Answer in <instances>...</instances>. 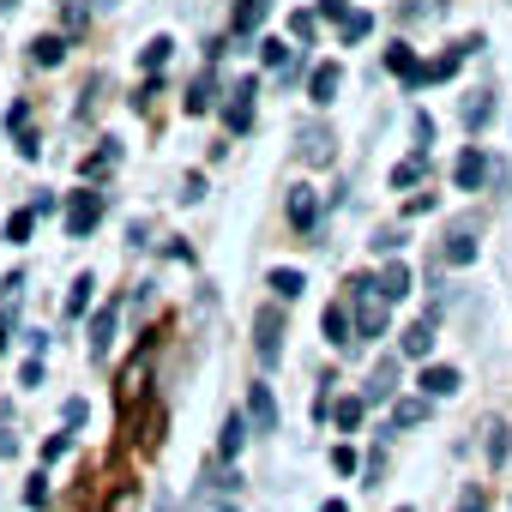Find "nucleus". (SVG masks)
<instances>
[{
	"label": "nucleus",
	"instance_id": "f257e3e1",
	"mask_svg": "<svg viewBox=\"0 0 512 512\" xmlns=\"http://www.w3.org/2000/svg\"><path fill=\"white\" fill-rule=\"evenodd\" d=\"M344 308H350V326H356V344H374V338H386V320H392V302L380 296V278H350V296H344Z\"/></svg>",
	"mask_w": 512,
	"mask_h": 512
},
{
	"label": "nucleus",
	"instance_id": "f03ea898",
	"mask_svg": "<svg viewBox=\"0 0 512 512\" xmlns=\"http://www.w3.org/2000/svg\"><path fill=\"white\" fill-rule=\"evenodd\" d=\"M115 404H121L127 416L151 404V344H139V350L121 362V374H115Z\"/></svg>",
	"mask_w": 512,
	"mask_h": 512
},
{
	"label": "nucleus",
	"instance_id": "7ed1b4c3",
	"mask_svg": "<svg viewBox=\"0 0 512 512\" xmlns=\"http://www.w3.org/2000/svg\"><path fill=\"white\" fill-rule=\"evenodd\" d=\"M253 356H260L266 374L278 368V356H284V302H266L253 314Z\"/></svg>",
	"mask_w": 512,
	"mask_h": 512
},
{
	"label": "nucleus",
	"instance_id": "20e7f679",
	"mask_svg": "<svg viewBox=\"0 0 512 512\" xmlns=\"http://www.w3.org/2000/svg\"><path fill=\"white\" fill-rule=\"evenodd\" d=\"M103 205H109V199H103V187H79V193L67 199V217H61V229H67L73 241H85V235L103 223Z\"/></svg>",
	"mask_w": 512,
	"mask_h": 512
},
{
	"label": "nucleus",
	"instance_id": "39448f33",
	"mask_svg": "<svg viewBox=\"0 0 512 512\" xmlns=\"http://www.w3.org/2000/svg\"><path fill=\"white\" fill-rule=\"evenodd\" d=\"M398 380H404V356H380V368L368 374L362 398L368 404H398Z\"/></svg>",
	"mask_w": 512,
	"mask_h": 512
},
{
	"label": "nucleus",
	"instance_id": "423d86ee",
	"mask_svg": "<svg viewBox=\"0 0 512 512\" xmlns=\"http://www.w3.org/2000/svg\"><path fill=\"white\" fill-rule=\"evenodd\" d=\"M247 428H253V434H278V398H272L266 380L247 386Z\"/></svg>",
	"mask_w": 512,
	"mask_h": 512
},
{
	"label": "nucleus",
	"instance_id": "0eeeda50",
	"mask_svg": "<svg viewBox=\"0 0 512 512\" xmlns=\"http://www.w3.org/2000/svg\"><path fill=\"white\" fill-rule=\"evenodd\" d=\"M320 211H326V205H320V187H308V181L290 187V229H296V235H314V229H320Z\"/></svg>",
	"mask_w": 512,
	"mask_h": 512
},
{
	"label": "nucleus",
	"instance_id": "6e6552de",
	"mask_svg": "<svg viewBox=\"0 0 512 512\" xmlns=\"http://www.w3.org/2000/svg\"><path fill=\"white\" fill-rule=\"evenodd\" d=\"M253 97H260V85H253V79H241V85L229 91V103H223V127H229V133H247V127H253Z\"/></svg>",
	"mask_w": 512,
	"mask_h": 512
},
{
	"label": "nucleus",
	"instance_id": "1a4fd4ad",
	"mask_svg": "<svg viewBox=\"0 0 512 512\" xmlns=\"http://www.w3.org/2000/svg\"><path fill=\"white\" fill-rule=\"evenodd\" d=\"M296 151H302L308 169H326V163L338 157V139H332L326 127H302V133H296Z\"/></svg>",
	"mask_w": 512,
	"mask_h": 512
},
{
	"label": "nucleus",
	"instance_id": "9d476101",
	"mask_svg": "<svg viewBox=\"0 0 512 512\" xmlns=\"http://www.w3.org/2000/svg\"><path fill=\"white\" fill-rule=\"evenodd\" d=\"M488 175H494V163H488V157H482L476 145H464V151H458V163H452V181H458L464 193H476V187H482Z\"/></svg>",
	"mask_w": 512,
	"mask_h": 512
},
{
	"label": "nucleus",
	"instance_id": "9b49d317",
	"mask_svg": "<svg viewBox=\"0 0 512 512\" xmlns=\"http://www.w3.org/2000/svg\"><path fill=\"white\" fill-rule=\"evenodd\" d=\"M386 67H392L398 79H410V85H428V61H422V55H416V49H410L404 37H398V43L386 49Z\"/></svg>",
	"mask_w": 512,
	"mask_h": 512
},
{
	"label": "nucleus",
	"instance_id": "f8f14e48",
	"mask_svg": "<svg viewBox=\"0 0 512 512\" xmlns=\"http://www.w3.org/2000/svg\"><path fill=\"white\" fill-rule=\"evenodd\" d=\"M115 326H121V296H115V302H103V308L91 314V356H97V362L109 356V338H115Z\"/></svg>",
	"mask_w": 512,
	"mask_h": 512
},
{
	"label": "nucleus",
	"instance_id": "ddd939ff",
	"mask_svg": "<svg viewBox=\"0 0 512 512\" xmlns=\"http://www.w3.org/2000/svg\"><path fill=\"white\" fill-rule=\"evenodd\" d=\"M416 386H422V398H452V392L464 386V374H458V368H446V362H428V368L416 374Z\"/></svg>",
	"mask_w": 512,
	"mask_h": 512
},
{
	"label": "nucleus",
	"instance_id": "4468645a",
	"mask_svg": "<svg viewBox=\"0 0 512 512\" xmlns=\"http://www.w3.org/2000/svg\"><path fill=\"white\" fill-rule=\"evenodd\" d=\"M398 356H404V362H428V356H434V320H416V326L398 338Z\"/></svg>",
	"mask_w": 512,
	"mask_h": 512
},
{
	"label": "nucleus",
	"instance_id": "2eb2a0df",
	"mask_svg": "<svg viewBox=\"0 0 512 512\" xmlns=\"http://www.w3.org/2000/svg\"><path fill=\"white\" fill-rule=\"evenodd\" d=\"M338 85H344V67H338V61H320V67L308 73V97H314V103H332Z\"/></svg>",
	"mask_w": 512,
	"mask_h": 512
},
{
	"label": "nucleus",
	"instance_id": "dca6fc26",
	"mask_svg": "<svg viewBox=\"0 0 512 512\" xmlns=\"http://www.w3.org/2000/svg\"><path fill=\"white\" fill-rule=\"evenodd\" d=\"M247 416H223V428H217V458L229 464V458H241V446H247Z\"/></svg>",
	"mask_w": 512,
	"mask_h": 512
},
{
	"label": "nucleus",
	"instance_id": "f3484780",
	"mask_svg": "<svg viewBox=\"0 0 512 512\" xmlns=\"http://www.w3.org/2000/svg\"><path fill=\"white\" fill-rule=\"evenodd\" d=\"M266 13H272V0H235V13H229V31H235V37H253Z\"/></svg>",
	"mask_w": 512,
	"mask_h": 512
},
{
	"label": "nucleus",
	"instance_id": "a211bd4d",
	"mask_svg": "<svg viewBox=\"0 0 512 512\" xmlns=\"http://www.w3.org/2000/svg\"><path fill=\"white\" fill-rule=\"evenodd\" d=\"M410 290H416V272H410L404 260H392V266L380 272V296H386V302H404Z\"/></svg>",
	"mask_w": 512,
	"mask_h": 512
},
{
	"label": "nucleus",
	"instance_id": "6ab92c4d",
	"mask_svg": "<svg viewBox=\"0 0 512 512\" xmlns=\"http://www.w3.org/2000/svg\"><path fill=\"white\" fill-rule=\"evenodd\" d=\"M91 296H97V278H91V272H79V278L67 284V302H61V314H67V320H85Z\"/></svg>",
	"mask_w": 512,
	"mask_h": 512
},
{
	"label": "nucleus",
	"instance_id": "aec40b11",
	"mask_svg": "<svg viewBox=\"0 0 512 512\" xmlns=\"http://www.w3.org/2000/svg\"><path fill=\"white\" fill-rule=\"evenodd\" d=\"M326 344H332V350H350V344H356V326H350V308H344V302L326 308Z\"/></svg>",
	"mask_w": 512,
	"mask_h": 512
},
{
	"label": "nucleus",
	"instance_id": "412c9836",
	"mask_svg": "<svg viewBox=\"0 0 512 512\" xmlns=\"http://www.w3.org/2000/svg\"><path fill=\"white\" fill-rule=\"evenodd\" d=\"M458 121H464L470 133H476V127H488V121H494V91H470V97H464V109H458Z\"/></svg>",
	"mask_w": 512,
	"mask_h": 512
},
{
	"label": "nucleus",
	"instance_id": "4be33fe9",
	"mask_svg": "<svg viewBox=\"0 0 512 512\" xmlns=\"http://www.w3.org/2000/svg\"><path fill=\"white\" fill-rule=\"evenodd\" d=\"M428 404H434V398H422V392H416V398H398V404H392V434H404V428L428 422Z\"/></svg>",
	"mask_w": 512,
	"mask_h": 512
},
{
	"label": "nucleus",
	"instance_id": "5701e85b",
	"mask_svg": "<svg viewBox=\"0 0 512 512\" xmlns=\"http://www.w3.org/2000/svg\"><path fill=\"white\" fill-rule=\"evenodd\" d=\"M266 284H272V296H278V302H296V296L308 290V278H302L296 266H272V278H266Z\"/></svg>",
	"mask_w": 512,
	"mask_h": 512
},
{
	"label": "nucleus",
	"instance_id": "b1692460",
	"mask_svg": "<svg viewBox=\"0 0 512 512\" xmlns=\"http://www.w3.org/2000/svg\"><path fill=\"white\" fill-rule=\"evenodd\" d=\"M332 422H338L344 434H362V422H368V398H338V404H332Z\"/></svg>",
	"mask_w": 512,
	"mask_h": 512
},
{
	"label": "nucleus",
	"instance_id": "393cba45",
	"mask_svg": "<svg viewBox=\"0 0 512 512\" xmlns=\"http://www.w3.org/2000/svg\"><path fill=\"white\" fill-rule=\"evenodd\" d=\"M440 260H446L452 272H464V266H476V241H470V235H446V247H440Z\"/></svg>",
	"mask_w": 512,
	"mask_h": 512
},
{
	"label": "nucleus",
	"instance_id": "a878e982",
	"mask_svg": "<svg viewBox=\"0 0 512 512\" xmlns=\"http://www.w3.org/2000/svg\"><path fill=\"white\" fill-rule=\"evenodd\" d=\"M31 61H37V67H61V61H67V37H61V31L37 37V43H31Z\"/></svg>",
	"mask_w": 512,
	"mask_h": 512
},
{
	"label": "nucleus",
	"instance_id": "bb28decb",
	"mask_svg": "<svg viewBox=\"0 0 512 512\" xmlns=\"http://www.w3.org/2000/svg\"><path fill=\"white\" fill-rule=\"evenodd\" d=\"M422 175H428V151H416V157L392 163V187H398V193H404V187H422Z\"/></svg>",
	"mask_w": 512,
	"mask_h": 512
},
{
	"label": "nucleus",
	"instance_id": "cd10ccee",
	"mask_svg": "<svg viewBox=\"0 0 512 512\" xmlns=\"http://www.w3.org/2000/svg\"><path fill=\"white\" fill-rule=\"evenodd\" d=\"M169 55H175V43H169V37H151V43L139 49V67H145V73H163Z\"/></svg>",
	"mask_w": 512,
	"mask_h": 512
},
{
	"label": "nucleus",
	"instance_id": "c85d7f7f",
	"mask_svg": "<svg viewBox=\"0 0 512 512\" xmlns=\"http://www.w3.org/2000/svg\"><path fill=\"white\" fill-rule=\"evenodd\" d=\"M115 163H121V145H115V139H103V145L85 157V181H97V175H103V169H115Z\"/></svg>",
	"mask_w": 512,
	"mask_h": 512
},
{
	"label": "nucleus",
	"instance_id": "c756f323",
	"mask_svg": "<svg viewBox=\"0 0 512 512\" xmlns=\"http://www.w3.org/2000/svg\"><path fill=\"white\" fill-rule=\"evenodd\" d=\"M217 103V79L205 73V79H193V91H187V115H205Z\"/></svg>",
	"mask_w": 512,
	"mask_h": 512
},
{
	"label": "nucleus",
	"instance_id": "7c9ffc66",
	"mask_svg": "<svg viewBox=\"0 0 512 512\" xmlns=\"http://www.w3.org/2000/svg\"><path fill=\"white\" fill-rule=\"evenodd\" d=\"M91 25V13H85V0H61V37H79Z\"/></svg>",
	"mask_w": 512,
	"mask_h": 512
},
{
	"label": "nucleus",
	"instance_id": "2f4dec72",
	"mask_svg": "<svg viewBox=\"0 0 512 512\" xmlns=\"http://www.w3.org/2000/svg\"><path fill=\"white\" fill-rule=\"evenodd\" d=\"M31 229H37V211H13V217H7V229H0V235H7L13 247H25V241H31Z\"/></svg>",
	"mask_w": 512,
	"mask_h": 512
},
{
	"label": "nucleus",
	"instance_id": "473e14b6",
	"mask_svg": "<svg viewBox=\"0 0 512 512\" xmlns=\"http://www.w3.org/2000/svg\"><path fill=\"white\" fill-rule=\"evenodd\" d=\"M314 37H320V13H290V43L314 49Z\"/></svg>",
	"mask_w": 512,
	"mask_h": 512
},
{
	"label": "nucleus",
	"instance_id": "72a5a7b5",
	"mask_svg": "<svg viewBox=\"0 0 512 512\" xmlns=\"http://www.w3.org/2000/svg\"><path fill=\"white\" fill-rule=\"evenodd\" d=\"M260 61H266L272 73H290V43H284V37H272V43H260Z\"/></svg>",
	"mask_w": 512,
	"mask_h": 512
},
{
	"label": "nucleus",
	"instance_id": "f704fd0d",
	"mask_svg": "<svg viewBox=\"0 0 512 512\" xmlns=\"http://www.w3.org/2000/svg\"><path fill=\"white\" fill-rule=\"evenodd\" d=\"M368 31H374V19H368V13H362V7H356V13H350V19H344V25H338V37H344V43H362V37H368Z\"/></svg>",
	"mask_w": 512,
	"mask_h": 512
},
{
	"label": "nucleus",
	"instance_id": "c9c22d12",
	"mask_svg": "<svg viewBox=\"0 0 512 512\" xmlns=\"http://www.w3.org/2000/svg\"><path fill=\"white\" fill-rule=\"evenodd\" d=\"M85 416H91V404H85V398H67V404H61V428H67V434H79V428H85Z\"/></svg>",
	"mask_w": 512,
	"mask_h": 512
},
{
	"label": "nucleus",
	"instance_id": "e433bc0d",
	"mask_svg": "<svg viewBox=\"0 0 512 512\" xmlns=\"http://www.w3.org/2000/svg\"><path fill=\"white\" fill-rule=\"evenodd\" d=\"M157 428H163V410H157V404H145V422H139V452H151V446H157Z\"/></svg>",
	"mask_w": 512,
	"mask_h": 512
},
{
	"label": "nucleus",
	"instance_id": "4c0bfd02",
	"mask_svg": "<svg viewBox=\"0 0 512 512\" xmlns=\"http://www.w3.org/2000/svg\"><path fill=\"white\" fill-rule=\"evenodd\" d=\"M103 91H109V79L97 73V79L85 85V103H79V121H91V115H97V103H103Z\"/></svg>",
	"mask_w": 512,
	"mask_h": 512
},
{
	"label": "nucleus",
	"instance_id": "58836bf2",
	"mask_svg": "<svg viewBox=\"0 0 512 512\" xmlns=\"http://www.w3.org/2000/svg\"><path fill=\"white\" fill-rule=\"evenodd\" d=\"M404 241H410V235H404L398 223H386V229H374V253H398Z\"/></svg>",
	"mask_w": 512,
	"mask_h": 512
},
{
	"label": "nucleus",
	"instance_id": "ea45409f",
	"mask_svg": "<svg viewBox=\"0 0 512 512\" xmlns=\"http://www.w3.org/2000/svg\"><path fill=\"white\" fill-rule=\"evenodd\" d=\"M7 133H13V139H19V133H31V103H25V97L7 109Z\"/></svg>",
	"mask_w": 512,
	"mask_h": 512
},
{
	"label": "nucleus",
	"instance_id": "a19ab883",
	"mask_svg": "<svg viewBox=\"0 0 512 512\" xmlns=\"http://www.w3.org/2000/svg\"><path fill=\"white\" fill-rule=\"evenodd\" d=\"M482 434H488V458H494V464H500V458H506V452H512V440H506V428H500V422H488V428H482Z\"/></svg>",
	"mask_w": 512,
	"mask_h": 512
},
{
	"label": "nucleus",
	"instance_id": "79ce46f5",
	"mask_svg": "<svg viewBox=\"0 0 512 512\" xmlns=\"http://www.w3.org/2000/svg\"><path fill=\"white\" fill-rule=\"evenodd\" d=\"M356 464H362V458H356V446H350V440H344V446H332V470H338V476H356Z\"/></svg>",
	"mask_w": 512,
	"mask_h": 512
},
{
	"label": "nucleus",
	"instance_id": "37998d69",
	"mask_svg": "<svg viewBox=\"0 0 512 512\" xmlns=\"http://www.w3.org/2000/svg\"><path fill=\"white\" fill-rule=\"evenodd\" d=\"M67 446H73V434H49V440H43V464H61Z\"/></svg>",
	"mask_w": 512,
	"mask_h": 512
},
{
	"label": "nucleus",
	"instance_id": "c03bdc74",
	"mask_svg": "<svg viewBox=\"0 0 512 512\" xmlns=\"http://www.w3.org/2000/svg\"><path fill=\"white\" fill-rule=\"evenodd\" d=\"M49 500V476L37 470V476H25V506H43Z\"/></svg>",
	"mask_w": 512,
	"mask_h": 512
},
{
	"label": "nucleus",
	"instance_id": "a18cd8bd",
	"mask_svg": "<svg viewBox=\"0 0 512 512\" xmlns=\"http://www.w3.org/2000/svg\"><path fill=\"white\" fill-rule=\"evenodd\" d=\"M314 13H320V19H338V25H344V19H350V0H320Z\"/></svg>",
	"mask_w": 512,
	"mask_h": 512
},
{
	"label": "nucleus",
	"instance_id": "49530a36",
	"mask_svg": "<svg viewBox=\"0 0 512 512\" xmlns=\"http://www.w3.org/2000/svg\"><path fill=\"white\" fill-rule=\"evenodd\" d=\"M19 157L37 163V157H43V139H37V133H19Z\"/></svg>",
	"mask_w": 512,
	"mask_h": 512
},
{
	"label": "nucleus",
	"instance_id": "de8ad7c7",
	"mask_svg": "<svg viewBox=\"0 0 512 512\" xmlns=\"http://www.w3.org/2000/svg\"><path fill=\"white\" fill-rule=\"evenodd\" d=\"M181 199H187V205L205 199V175H187V181H181Z\"/></svg>",
	"mask_w": 512,
	"mask_h": 512
},
{
	"label": "nucleus",
	"instance_id": "09e8293b",
	"mask_svg": "<svg viewBox=\"0 0 512 512\" xmlns=\"http://www.w3.org/2000/svg\"><path fill=\"white\" fill-rule=\"evenodd\" d=\"M488 506V494L482 488H464V500H458V512H482Z\"/></svg>",
	"mask_w": 512,
	"mask_h": 512
},
{
	"label": "nucleus",
	"instance_id": "8fccbe9b",
	"mask_svg": "<svg viewBox=\"0 0 512 512\" xmlns=\"http://www.w3.org/2000/svg\"><path fill=\"white\" fill-rule=\"evenodd\" d=\"M404 211H410V217H428V211H434V193H416V199H410Z\"/></svg>",
	"mask_w": 512,
	"mask_h": 512
},
{
	"label": "nucleus",
	"instance_id": "3c124183",
	"mask_svg": "<svg viewBox=\"0 0 512 512\" xmlns=\"http://www.w3.org/2000/svg\"><path fill=\"white\" fill-rule=\"evenodd\" d=\"M37 380H43V362H37V356H31V362H25V368H19V386H37Z\"/></svg>",
	"mask_w": 512,
	"mask_h": 512
},
{
	"label": "nucleus",
	"instance_id": "603ef678",
	"mask_svg": "<svg viewBox=\"0 0 512 512\" xmlns=\"http://www.w3.org/2000/svg\"><path fill=\"white\" fill-rule=\"evenodd\" d=\"M13 452H19V440L7 434V422H0V458H13Z\"/></svg>",
	"mask_w": 512,
	"mask_h": 512
},
{
	"label": "nucleus",
	"instance_id": "864d4df0",
	"mask_svg": "<svg viewBox=\"0 0 512 512\" xmlns=\"http://www.w3.org/2000/svg\"><path fill=\"white\" fill-rule=\"evenodd\" d=\"M320 512H350V506H344V500H326V506H320Z\"/></svg>",
	"mask_w": 512,
	"mask_h": 512
},
{
	"label": "nucleus",
	"instance_id": "5fc2aeb1",
	"mask_svg": "<svg viewBox=\"0 0 512 512\" xmlns=\"http://www.w3.org/2000/svg\"><path fill=\"white\" fill-rule=\"evenodd\" d=\"M13 7H19V0H0V13H13Z\"/></svg>",
	"mask_w": 512,
	"mask_h": 512
},
{
	"label": "nucleus",
	"instance_id": "6e6d98bb",
	"mask_svg": "<svg viewBox=\"0 0 512 512\" xmlns=\"http://www.w3.org/2000/svg\"><path fill=\"white\" fill-rule=\"evenodd\" d=\"M0 350H7V332H0Z\"/></svg>",
	"mask_w": 512,
	"mask_h": 512
},
{
	"label": "nucleus",
	"instance_id": "4d7b16f0",
	"mask_svg": "<svg viewBox=\"0 0 512 512\" xmlns=\"http://www.w3.org/2000/svg\"><path fill=\"white\" fill-rule=\"evenodd\" d=\"M103 7H115V0H103Z\"/></svg>",
	"mask_w": 512,
	"mask_h": 512
},
{
	"label": "nucleus",
	"instance_id": "13d9d810",
	"mask_svg": "<svg viewBox=\"0 0 512 512\" xmlns=\"http://www.w3.org/2000/svg\"><path fill=\"white\" fill-rule=\"evenodd\" d=\"M398 512H410V506H398Z\"/></svg>",
	"mask_w": 512,
	"mask_h": 512
},
{
	"label": "nucleus",
	"instance_id": "bf43d9fd",
	"mask_svg": "<svg viewBox=\"0 0 512 512\" xmlns=\"http://www.w3.org/2000/svg\"><path fill=\"white\" fill-rule=\"evenodd\" d=\"M0 332H7V326H0Z\"/></svg>",
	"mask_w": 512,
	"mask_h": 512
}]
</instances>
